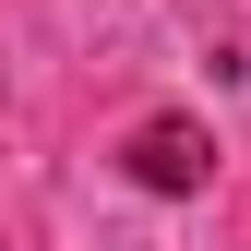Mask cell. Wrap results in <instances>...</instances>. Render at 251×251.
Here are the masks:
<instances>
[{
    "instance_id": "1",
    "label": "cell",
    "mask_w": 251,
    "mask_h": 251,
    "mask_svg": "<svg viewBox=\"0 0 251 251\" xmlns=\"http://www.w3.org/2000/svg\"><path fill=\"white\" fill-rule=\"evenodd\" d=\"M132 179H144V192H203V179H215V132H203V120H144V132H132Z\"/></svg>"
}]
</instances>
